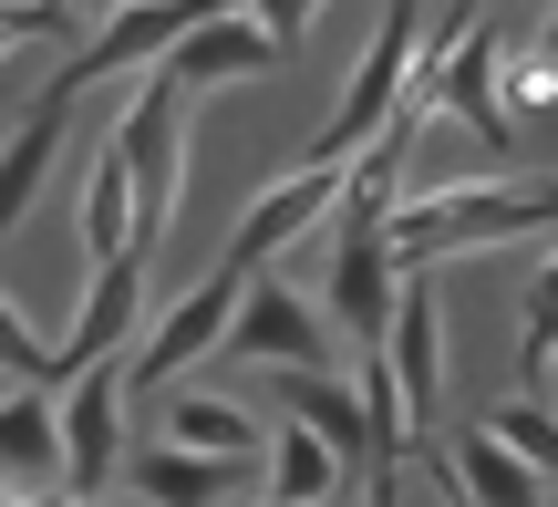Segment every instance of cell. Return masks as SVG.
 I'll use <instances>...</instances> for the list:
<instances>
[{
  "label": "cell",
  "mask_w": 558,
  "mask_h": 507,
  "mask_svg": "<svg viewBox=\"0 0 558 507\" xmlns=\"http://www.w3.org/2000/svg\"><path fill=\"white\" fill-rule=\"evenodd\" d=\"M527 322H558V259L538 269V280H527Z\"/></svg>",
  "instance_id": "603a6c76"
},
{
  "label": "cell",
  "mask_w": 558,
  "mask_h": 507,
  "mask_svg": "<svg viewBox=\"0 0 558 507\" xmlns=\"http://www.w3.org/2000/svg\"><path fill=\"white\" fill-rule=\"evenodd\" d=\"M0 467L11 487H73V435H62V384H21L0 414Z\"/></svg>",
  "instance_id": "30bf717a"
},
{
  "label": "cell",
  "mask_w": 558,
  "mask_h": 507,
  "mask_svg": "<svg viewBox=\"0 0 558 507\" xmlns=\"http://www.w3.org/2000/svg\"><path fill=\"white\" fill-rule=\"evenodd\" d=\"M269 394H279V414L331 435L341 467L373 487V405H362V384H341V373H320V363H269Z\"/></svg>",
  "instance_id": "52a82bcc"
},
{
  "label": "cell",
  "mask_w": 558,
  "mask_h": 507,
  "mask_svg": "<svg viewBox=\"0 0 558 507\" xmlns=\"http://www.w3.org/2000/svg\"><path fill=\"white\" fill-rule=\"evenodd\" d=\"M62 32H73L62 0H21V11H11V41H62Z\"/></svg>",
  "instance_id": "44dd1931"
},
{
  "label": "cell",
  "mask_w": 558,
  "mask_h": 507,
  "mask_svg": "<svg viewBox=\"0 0 558 507\" xmlns=\"http://www.w3.org/2000/svg\"><path fill=\"white\" fill-rule=\"evenodd\" d=\"M527 228H558V186H424V197H393V259L435 269L445 249H486V239H527Z\"/></svg>",
  "instance_id": "6da1fadb"
},
{
  "label": "cell",
  "mask_w": 558,
  "mask_h": 507,
  "mask_svg": "<svg viewBox=\"0 0 558 507\" xmlns=\"http://www.w3.org/2000/svg\"><path fill=\"white\" fill-rule=\"evenodd\" d=\"M311 11H320V0H259V21H269L279 41H300V32H311Z\"/></svg>",
  "instance_id": "7402d4cb"
},
{
  "label": "cell",
  "mask_w": 558,
  "mask_h": 507,
  "mask_svg": "<svg viewBox=\"0 0 558 507\" xmlns=\"http://www.w3.org/2000/svg\"><path fill=\"white\" fill-rule=\"evenodd\" d=\"M279 52H290V41H279L269 21H239V11H228V21H207V32H186L166 62H177V83H228V73H269Z\"/></svg>",
  "instance_id": "4fadbf2b"
},
{
  "label": "cell",
  "mask_w": 558,
  "mask_h": 507,
  "mask_svg": "<svg viewBox=\"0 0 558 507\" xmlns=\"http://www.w3.org/2000/svg\"><path fill=\"white\" fill-rule=\"evenodd\" d=\"M177 435H186V446H218V456H259V425H248L239 405H218V394H186Z\"/></svg>",
  "instance_id": "ac0fdd59"
},
{
  "label": "cell",
  "mask_w": 558,
  "mask_h": 507,
  "mask_svg": "<svg viewBox=\"0 0 558 507\" xmlns=\"http://www.w3.org/2000/svg\"><path fill=\"white\" fill-rule=\"evenodd\" d=\"M456 476H465V497H497V507H527V497H548V476L527 467V456L507 446L497 425H465V435H456Z\"/></svg>",
  "instance_id": "2e32d148"
},
{
  "label": "cell",
  "mask_w": 558,
  "mask_h": 507,
  "mask_svg": "<svg viewBox=\"0 0 558 507\" xmlns=\"http://www.w3.org/2000/svg\"><path fill=\"white\" fill-rule=\"evenodd\" d=\"M218 352H239V363H320V373H341V331H320V311L300 301V290H279V280H248V301H239V322H228Z\"/></svg>",
  "instance_id": "8992f818"
},
{
  "label": "cell",
  "mask_w": 558,
  "mask_h": 507,
  "mask_svg": "<svg viewBox=\"0 0 558 507\" xmlns=\"http://www.w3.org/2000/svg\"><path fill=\"white\" fill-rule=\"evenodd\" d=\"M248 280H259V259H248V249H228V259L207 269V280L186 290L177 311H166V331H145V342H135V384L156 394V384H177V363L218 352V342H228V322H239V301H248Z\"/></svg>",
  "instance_id": "277c9868"
},
{
  "label": "cell",
  "mask_w": 558,
  "mask_h": 507,
  "mask_svg": "<svg viewBox=\"0 0 558 507\" xmlns=\"http://www.w3.org/2000/svg\"><path fill=\"white\" fill-rule=\"evenodd\" d=\"M186 94H197V83H177V62H156V73H145V94H135V114L114 124L124 166H135V239H145V249H156V239H166V218H177V145H186Z\"/></svg>",
  "instance_id": "3957f363"
},
{
  "label": "cell",
  "mask_w": 558,
  "mask_h": 507,
  "mask_svg": "<svg viewBox=\"0 0 558 507\" xmlns=\"http://www.w3.org/2000/svg\"><path fill=\"white\" fill-rule=\"evenodd\" d=\"M518 94H527V104H548V94H558V21L538 32V52L518 62Z\"/></svg>",
  "instance_id": "ffe728a7"
},
{
  "label": "cell",
  "mask_w": 558,
  "mask_h": 507,
  "mask_svg": "<svg viewBox=\"0 0 558 507\" xmlns=\"http://www.w3.org/2000/svg\"><path fill=\"white\" fill-rule=\"evenodd\" d=\"M83 239H94V269H104V259H124V249H145V239H135V166H124V145H114V135L94 145V186H83Z\"/></svg>",
  "instance_id": "9a60e30c"
},
{
  "label": "cell",
  "mask_w": 558,
  "mask_h": 507,
  "mask_svg": "<svg viewBox=\"0 0 558 507\" xmlns=\"http://www.w3.org/2000/svg\"><path fill=\"white\" fill-rule=\"evenodd\" d=\"M341 186H352V166H300L290 186H269V197H259V207L239 218V239H228V249L269 259L279 239H300V228H320V218H331V207H341Z\"/></svg>",
  "instance_id": "7c38bea8"
},
{
  "label": "cell",
  "mask_w": 558,
  "mask_h": 507,
  "mask_svg": "<svg viewBox=\"0 0 558 507\" xmlns=\"http://www.w3.org/2000/svg\"><path fill=\"white\" fill-rule=\"evenodd\" d=\"M486 425H497V435H507V446H518V456H527V467H538V476H548V487H558V414L538 405V394H518V405H497V414H486Z\"/></svg>",
  "instance_id": "d6986e66"
},
{
  "label": "cell",
  "mask_w": 558,
  "mask_h": 507,
  "mask_svg": "<svg viewBox=\"0 0 558 507\" xmlns=\"http://www.w3.org/2000/svg\"><path fill=\"white\" fill-rule=\"evenodd\" d=\"M341 476H352V467H341V446H331L320 425H300V414H290V435H279V467H269V487H279V497H331Z\"/></svg>",
  "instance_id": "e0dca14e"
},
{
  "label": "cell",
  "mask_w": 558,
  "mask_h": 507,
  "mask_svg": "<svg viewBox=\"0 0 558 507\" xmlns=\"http://www.w3.org/2000/svg\"><path fill=\"white\" fill-rule=\"evenodd\" d=\"M73 94H83V83H73V73H52V83L32 94V114L11 124V145H0V228H11L21 207L41 197V166H52L62 124H73Z\"/></svg>",
  "instance_id": "8fae6325"
},
{
  "label": "cell",
  "mask_w": 558,
  "mask_h": 507,
  "mask_svg": "<svg viewBox=\"0 0 558 507\" xmlns=\"http://www.w3.org/2000/svg\"><path fill=\"white\" fill-rule=\"evenodd\" d=\"M124 384H135V352H104L94 373H73L62 384V435H73V487L94 497L104 476L124 467V446H114V405H124Z\"/></svg>",
  "instance_id": "9c48e42d"
},
{
  "label": "cell",
  "mask_w": 558,
  "mask_h": 507,
  "mask_svg": "<svg viewBox=\"0 0 558 507\" xmlns=\"http://www.w3.org/2000/svg\"><path fill=\"white\" fill-rule=\"evenodd\" d=\"M445 301H435V280H403V311H393V384H403V405H414V446H435V414H445Z\"/></svg>",
  "instance_id": "ba28073f"
},
{
  "label": "cell",
  "mask_w": 558,
  "mask_h": 507,
  "mask_svg": "<svg viewBox=\"0 0 558 507\" xmlns=\"http://www.w3.org/2000/svg\"><path fill=\"white\" fill-rule=\"evenodd\" d=\"M248 467H259V456H218V446H186V435H177V446H145L124 476H135L145 497H228Z\"/></svg>",
  "instance_id": "5bb4252c"
},
{
  "label": "cell",
  "mask_w": 558,
  "mask_h": 507,
  "mask_svg": "<svg viewBox=\"0 0 558 507\" xmlns=\"http://www.w3.org/2000/svg\"><path fill=\"white\" fill-rule=\"evenodd\" d=\"M228 11H239V0H114L104 32L83 41L62 73L73 83H114V73H135V62H166L186 32H207V21H228Z\"/></svg>",
  "instance_id": "5b68a950"
},
{
  "label": "cell",
  "mask_w": 558,
  "mask_h": 507,
  "mask_svg": "<svg viewBox=\"0 0 558 507\" xmlns=\"http://www.w3.org/2000/svg\"><path fill=\"white\" fill-rule=\"evenodd\" d=\"M414 11H424V0H383L373 52H362V73H352V83H341L331 124H320V135L300 145V166H352L362 145H373L383 124L403 114V94H414Z\"/></svg>",
  "instance_id": "7a4b0ae2"
}]
</instances>
